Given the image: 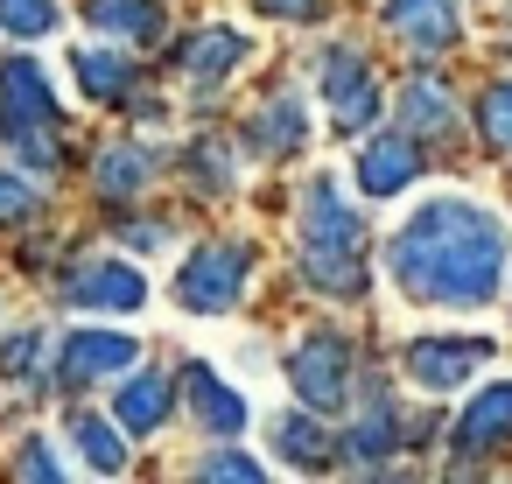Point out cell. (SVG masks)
I'll return each instance as SVG.
<instances>
[{
  "instance_id": "cell-1",
  "label": "cell",
  "mask_w": 512,
  "mask_h": 484,
  "mask_svg": "<svg viewBox=\"0 0 512 484\" xmlns=\"http://www.w3.org/2000/svg\"><path fill=\"white\" fill-rule=\"evenodd\" d=\"M386 267H393L407 302L484 309L498 295V274H505V225L470 197H435L393 232Z\"/></svg>"
},
{
  "instance_id": "cell-2",
  "label": "cell",
  "mask_w": 512,
  "mask_h": 484,
  "mask_svg": "<svg viewBox=\"0 0 512 484\" xmlns=\"http://www.w3.org/2000/svg\"><path fill=\"white\" fill-rule=\"evenodd\" d=\"M302 274L323 295H365V225L337 197V183L302 190Z\"/></svg>"
},
{
  "instance_id": "cell-3",
  "label": "cell",
  "mask_w": 512,
  "mask_h": 484,
  "mask_svg": "<svg viewBox=\"0 0 512 484\" xmlns=\"http://www.w3.org/2000/svg\"><path fill=\"white\" fill-rule=\"evenodd\" d=\"M0 141H8L36 176H50L57 169V92H50V78L29 64V57H8L0 64Z\"/></svg>"
},
{
  "instance_id": "cell-4",
  "label": "cell",
  "mask_w": 512,
  "mask_h": 484,
  "mask_svg": "<svg viewBox=\"0 0 512 484\" xmlns=\"http://www.w3.org/2000/svg\"><path fill=\"white\" fill-rule=\"evenodd\" d=\"M246 274H253V246H246V239H211V246H197V253L183 260L176 302H183L190 316H218V309L239 302Z\"/></svg>"
},
{
  "instance_id": "cell-5",
  "label": "cell",
  "mask_w": 512,
  "mask_h": 484,
  "mask_svg": "<svg viewBox=\"0 0 512 484\" xmlns=\"http://www.w3.org/2000/svg\"><path fill=\"white\" fill-rule=\"evenodd\" d=\"M288 379H295V393H302L316 414H337L344 393H351V344H344V337H309V344L288 358Z\"/></svg>"
},
{
  "instance_id": "cell-6",
  "label": "cell",
  "mask_w": 512,
  "mask_h": 484,
  "mask_svg": "<svg viewBox=\"0 0 512 484\" xmlns=\"http://www.w3.org/2000/svg\"><path fill=\"white\" fill-rule=\"evenodd\" d=\"M134 358H141V344H134L127 330H78V337H64V351H57V379H64V386H92V379L127 372Z\"/></svg>"
},
{
  "instance_id": "cell-7",
  "label": "cell",
  "mask_w": 512,
  "mask_h": 484,
  "mask_svg": "<svg viewBox=\"0 0 512 484\" xmlns=\"http://www.w3.org/2000/svg\"><path fill=\"white\" fill-rule=\"evenodd\" d=\"M323 106H330V127H344V134H358L379 113V92H372V71L358 64V50L323 57Z\"/></svg>"
},
{
  "instance_id": "cell-8",
  "label": "cell",
  "mask_w": 512,
  "mask_h": 484,
  "mask_svg": "<svg viewBox=\"0 0 512 484\" xmlns=\"http://www.w3.org/2000/svg\"><path fill=\"white\" fill-rule=\"evenodd\" d=\"M484 358H491V344H484V337H421V344H407V372H414L428 393L463 386Z\"/></svg>"
},
{
  "instance_id": "cell-9",
  "label": "cell",
  "mask_w": 512,
  "mask_h": 484,
  "mask_svg": "<svg viewBox=\"0 0 512 484\" xmlns=\"http://www.w3.org/2000/svg\"><path fill=\"white\" fill-rule=\"evenodd\" d=\"M414 169H421V148H414V134H407V127H393V134L365 141V155H358V183H365L372 197L407 190V183H414Z\"/></svg>"
},
{
  "instance_id": "cell-10",
  "label": "cell",
  "mask_w": 512,
  "mask_h": 484,
  "mask_svg": "<svg viewBox=\"0 0 512 484\" xmlns=\"http://www.w3.org/2000/svg\"><path fill=\"white\" fill-rule=\"evenodd\" d=\"M71 302L78 309H141L148 288H141V274L127 260H92V267L71 274Z\"/></svg>"
},
{
  "instance_id": "cell-11",
  "label": "cell",
  "mask_w": 512,
  "mask_h": 484,
  "mask_svg": "<svg viewBox=\"0 0 512 484\" xmlns=\"http://www.w3.org/2000/svg\"><path fill=\"white\" fill-rule=\"evenodd\" d=\"M491 442H512V379L484 386L470 400V414L456 421V456H484Z\"/></svg>"
},
{
  "instance_id": "cell-12",
  "label": "cell",
  "mask_w": 512,
  "mask_h": 484,
  "mask_svg": "<svg viewBox=\"0 0 512 484\" xmlns=\"http://www.w3.org/2000/svg\"><path fill=\"white\" fill-rule=\"evenodd\" d=\"M386 29L414 50H442L456 43V0H386Z\"/></svg>"
},
{
  "instance_id": "cell-13",
  "label": "cell",
  "mask_w": 512,
  "mask_h": 484,
  "mask_svg": "<svg viewBox=\"0 0 512 484\" xmlns=\"http://www.w3.org/2000/svg\"><path fill=\"white\" fill-rule=\"evenodd\" d=\"M183 393H190L197 421H211V428H225V435H239V428H246V400H239L211 365H183Z\"/></svg>"
},
{
  "instance_id": "cell-14",
  "label": "cell",
  "mask_w": 512,
  "mask_h": 484,
  "mask_svg": "<svg viewBox=\"0 0 512 484\" xmlns=\"http://www.w3.org/2000/svg\"><path fill=\"white\" fill-rule=\"evenodd\" d=\"M169 400H176V379H162V372H141V379H127V386H120L113 414H120V428H134V435H155V428L169 421Z\"/></svg>"
},
{
  "instance_id": "cell-15",
  "label": "cell",
  "mask_w": 512,
  "mask_h": 484,
  "mask_svg": "<svg viewBox=\"0 0 512 484\" xmlns=\"http://www.w3.org/2000/svg\"><path fill=\"white\" fill-rule=\"evenodd\" d=\"M274 449H281L288 463H302V470H330V463L344 456V449H337L309 414H281V421H274Z\"/></svg>"
},
{
  "instance_id": "cell-16",
  "label": "cell",
  "mask_w": 512,
  "mask_h": 484,
  "mask_svg": "<svg viewBox=\"0 0 512 484\" xmlns=\"http://www.w3.org/2000/svg\"><path fill=\"white\" fill-rule=\"evenodd\" d=\"M239 57H246V36H239V29H204V36L183 50V64H190V78H197V85L232 78V71H239Z\"/></svg>"
},
{
  "instance_id": "cell-17",
  "label": "cell",
  "mask_w": 512,
  "mask_h": 484,
  "mask_svg": "<svg viewBox=\"0 0 512 484\" xmlns=\"http://www.w3.org/2000/svg\"><path fill=\"white\" fill-rule=\"evenodd\" d=\"M71 64H78V85H85L92 99H113V106L134 99V78H141V71H134L127 57H113V50H78Z\"/></svg>"
},
{
  "instance_id": "cell-18",
  "label": "cell",
  "mask_w": 512,
  "mask_h": 484,
  "mask_svg": "<svg viewBox=\"0 0 512 484\" xmlns=\"http://www.w3.org/2000/svg\"><path fill=\"white\" fill-rule=\"evenodd\" d=\"M449 120H456V106H449V92L435 78H414L400 92V127L407 134H449Z\"/></svg>"
},
{
  "instance_id": "cell-19",
  "label": "cell",
  "mask_w": 512,
  "mask_h": 484,
  "mask_svg": "<svg viewBox=\"0 0 512 484\" xmlns=\"http://www.w3.org/2000/svg\"><path fill=\"white\" fill-rule=\"evenodd\" d=\"M302 106L295 99H274V106H260V127H253V148L260 155H295L302 148Z\"/></svg>"
},
{
  "instance_id": "cell-20",
  "label": "cell",
  "mask_w": 512,
  "mask_h": 484,
  "mask_svg": "<svg viewBox=\"0 0 512 484\" xmlns=\"http://www.w3.org/2000/svg\"><path fill=\"white\" fill-rule=\"evenodd\" d=\"M71 442L85 449V463H92V470H106V477H113V470H127V442H120V428H106L99 414H71Z\"/></svg>"
},
{
  "instance_id": "cell-21",
  "label": "cell",
  "mask_w": 512,
  "mask_h": 484,
  "mask_svg": "<svg viewBox=\"0 0 512 484\" xmlns=\"http://www.w3.org/2000/svg\"><path fill=\"white\" fill-rule=\"evenodd\" d=\"M92 22H99V29H113V36H134V43L162 36V8H155V0H99Z\"/></svg>"
},
{
  "instance_id": "cell-22",
  "label": "cell",
  "mask_w": 512,
  "mask_h": 484,
  "mask_svg": "<svg viewBox=\"0 0 512 484\" xmlns=\"http://www.w3.org/2000/svg\"><path fill=\"white\" fill-rule=\"evenodd\" d=\"M148 176H155V162H148L141 148H106V155H99V190H106V197H141Z\"/></svg>"
},
{
  "instance_id": "cell-23",
  "label": "cell",
  "mask_w": 512,
  "mask_h": 484,
  "mask_svg": "<svg viewBox=\"0 0 512 484\" xmlns=\"http://www.w3.org/2000/svg\"><path fill=\"white\" fill-rule=\"evenodd\" d=\"M393 449H400V421H393V407L379 400V407L365 414V428L344 442V456H358V463H386Z\"/></svg>"
},
{
  "instance_id": "cell-24",
  "label": "cell",
  "mask_w": 512,
  "mask_h": 484,
  "mask_svg": "<svg viewBox=\"0 0 512 484\" xmlns=\"http://www.w3.org/2000/svg\"><path fill=\"white\" fill-rule=\"evenodd\" d=\"M0 29H15V36H50V29H57V0H0Z\"/></svg>"
},
{
  "instance_id": "cell-25",
  "label": "cell",
  "mask_w": 512,
  "mask_h": 484,
  "mask_svg": "<svg viewBox=\"0 0 512 484\" xmlns=\"http://www.w3.org/2000/svg\"><path fill=\"white\" fill-rule=\"evenodd\" d=\"M484 134H491L498 148H512V85H491V92H484Z\"/></svg>"
},
{
  "instance_id": "cell-26",
  "label": "cell",
  "mask_w": 512,
  "mask_h": 484,
  "mask_svg": "<svg viewBox=\"0 0 512 484\" xmlns=\"http://www.w3.org/2000/svg\"><path fill=\"white\" fill-rule=\"evenodd\" d=\"M29 211H36V190L22 176H0V225H22Z\"/></svg>"
},
{
  "instance_id": "cell-27",
  "label": "cell",
  "mask_w": 512,
  "mask_h": 484,
  "mask_svg": "<svg viewBox=\"0 0 512 484\" xmlns=\"http://www.w3.org/2000/svg\"><path fill=\"white\" fill-rule=\"evenodd\" d=\"M197 470H204V477H239V484H260V463H246L239 449H225V456H204Z\"/></svg>"
},
{
  "instance_id": "cell-28",
  "label": "cell",
  "mask_w": 512,
  "mask_h": 484,
  "mask_svg": "<svg viewBox=\"0 0 512 484\" xmlns=\"http://www.w3.org/2000/svg\"><path fill=\"white\" fill-rule=\"evenodd\" d=\"M15 470H22V477H57V456H50V442H29Z\"/></svg>"
},
{
  "instance_id": "cell-29",
  "label": "cell",
  "mask_w": 512,
  "mask_h": 484,
  "mask_svg": "<svg viewBox=\"0 0 512 484\" xmlns=\"http://www.w3.org/2000/svg\"><path fill=\"white\" fill-rule=\"evenodd\" d=\"M36 344H43V337H15L8 351H0V372H29V365H36Z\"/></svg>"
},
{
  "instance_id": "cell-30",
  "label": "cell",
  "mask_w": 512,
  "mask_h": 484,
  "mask_svg": "<svg viewBox=\"0 0 512 484\" xmlns=\"http://www.w3.org/2000/svg\"><path fill=\"white\" fill-rule=\"evenodd\" d=\"M267 15H288V22H309L316 15V0H260Z\"/></svg>"
}]
</instances>
